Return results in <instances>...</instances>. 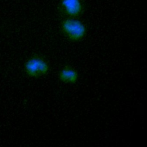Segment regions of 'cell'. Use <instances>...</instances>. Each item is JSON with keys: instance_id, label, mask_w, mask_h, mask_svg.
I'll return each instance as SVG.
<instances>
[{"instance_id": "1", "label": "cell", "mask_w": 147, "mask_h": 147, "mask_svg": "<svg viewBox=\"0 0 147 147\" xmlns=\"http://www.w3.org/2000/svg\"><path fill=\"white\" fill-rule=\"evenodd\" d=\"M60 28L63 36L73 42L83 41L87 34L86 25L79 18L66 17L61 21Z\"/></svg>"}, {"instance_id": "3", "label": "cell", "mask_w": 147, "mask_h": 147, "mask_svg": "<svg viewBox=\"0 0 147 147\" xmlns=\"http://www.w3.org/2000/svg\"><path fill=\"white\" fill-rule=\"evenodd\" d=\"M82 0H61L59 9L61 13L67 18H78L84 11Z\"/></svg>"}, {"instance_id": "2", "label": "cell", "mask_w": 147, "mask_h": 147, "mask_svg": "<svg viewBox=\"0 0 147 147\" xmlns=\"http://www.w3.org/2000/svg\"><path fill=\"white\" fill-rule=\"evenodd\" d=\"M51 67L48 61L43 56L33 55L24 63V71L29 78H40L50 72Z\"/></svg>"}, {"instance_id": "4", "label": "cell", "mask_w": 147, "mask_h": 147, "mask_svg": "<svg viewBox=\"0 0 147 147\" xmlns=\"http://www.w3.org/2000/svg\"><path fill=\"white\" fill-rule=\"evenodd\" d=\"M58 76L60 81L70 85L76 84L79 78L78 72L70 65H66L63 67L59 71Z\"/></svg>"}]
</instances>
